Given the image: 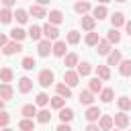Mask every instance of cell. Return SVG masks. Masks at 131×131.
<instances>
[{
  "label": "cell",
  "instance_id": "cell-1",
  "mask_svg": "<svg viewBox=\"0 0 131 131\" xmlns=\"http://www.w3.org/2000/svg\"><path fill=\"white\" fill-rule=\"evenodd\" d=\"M39 84H41L43 88L51 86V84H53V72H51V70H41V72H39Z\"/></svg>",
  "mask_w": 131,
  "mask_h": 131
},
{
  "label": "cell",
  "instance_id": "cell-2",
  "mask_svg": "<svg viewBox=\"0 0 131 131\" xmlns=\"http://www.w3.org/2000/svg\"><path fill=\"white\" fill-rule=\"evenodd\" d=\"M63 82H66L70 88H72V86H78V84H80V74H78V72H72V70H66Z\"/></svg>",
  "mask_w": 131,
  "mask_h": 131
},
{
  "label": "cell",
  "instance_id": "cell-3",
  "mask_svg": "<svg viewBox=\"0 0 131 131\" xmlns=\"http://www.w3.org/2000/svg\"><path fill=\"white\" fill-rule=\"evenodd\" d=\"M37 51H39V55H41V57H47L49 53H53V45H51V41H49V39H45V41H39V45H37Z\"/></svg>",
  "mask_w": 131,
  "mask_h": 131
},
{
  "label": "cell",
  "instance_id": "cell-4",
  "mask_svg": "<svg viewBox=\"0 0 131 131\" xmlns=\"http://www.w3.org/2000/svg\"><path fill=\"white\" fill-rule=\"evenodd\" d=\"M43 35L49 39V41H53V39H57L59 37V29L55 27V25H51V23H47L45 27H43Z\"/></svg>",
  "mask_w": 131,
  "mask_h": 131
},
{
  "label": "cell",
  "instance_id": "cell-5",
  "mask_svg": "<svg viewBox=\"0 0 131 131\" xmlns=\"http://www.w3.org/2000/svg\"><path fill=\"white\" fill-rule=\"evenodd\" d=\"M86 121L88 123H94V121H98L100 117H102V113H100V108L98 106H88V111H86Z\"/></svg>",
  "mask_w": 131,
  "mask_h": 131
},
{
  "label": "cell",
  "instance_id": "cell-6",
  "mask_svg": "<svg viewBox=\"0 0 131 131\" xmlns=\"http://www.w3.org/2000/svg\"><path fill=\"white\" fill-rule=\"evenodd\" d=\"M113 125H115V117H111V115H102L100 121H98V127H100L102 131H111Z\"/></svg>",
  "mask_w": 131,
  "mask_h": 131
},
{
  "label": "cell",
  "instance_id": "cell-7",
  "mask_svg": "<svg viewBox=\"0 0 131 131\" xmlns=\"http://www.w3.org/2000/svg\"><path fill=\"white\" fill-rule=\"evenodd\" d=\"M2 51H4V55H14V53H20V51H23V45H20L18 41H12V43H8L6 47H2Z\"/></svg>",
  "mask_w": 131,
  "mask_h": 131
},
{
  "label": "cell",
  "instance_id": "cell-8",
  "mask_svg": "<svg viewBox=\"0 0 131 131\" xmlns=\"http://www.w3.org/2000/svg\"><path fill=\"white\" fill-rule=\"evenodd\" d=\"M20 115H23L25 119H33V117H37V115H39L37 104H25V106L20 108Z\"/></svg>",
  "mask_w": 131,
  "mask_h": 131
},
{
  "label": "cell",
  "instance_id": "cell-9",
  "mask_svg": "<svg viewBox=\"0 0 131 131\" xmlns=\"http://www.w3.org/2000/svg\"><path fill=\"white\" fill-rule=\"evenodd\" d=\"M78 100H80V104L90 106V104L94 102V92H90V90H82V92H80V96H78Z\"/></svg>",
  "mask_w": 131,
  "mask_h": 131
},
{
  "label": "cell",
  "instance_id": "cell-10",
  "mask_svg": "<svg viewBox=\"0 0 131 131\" xmlns=\"http://www.w3.org/2000/svg\"><path fill=\"white\" fill-rule=\"evenodd\" d=\"M111 45H113V43H111L108 39H100L98 45H96V51H98L100 55H108V53H111Z\"/></svg>",
  "mask_w": 131,
  "mask_h": 131
},
{
  "label": "cell",
  "instance_id": "cell-11",
  "mask_svg": "<svg viewBox=\"0 0 131 131\" xmlns=\"http://www.w3.org/2000/svg\"><path fill=\"white\" fill-rule=\"evenodd\" d=\"M66 51H68L66 41H55V43H53V55H55V57H63Z\"/></svg>",
  "mask_w": 131,
  "mask_h": 131
},
{
  "label": "cell",
  "instance_id": "cell-12",
  "mask_svg": "<svg viewBox=\"0 0 131 131\" xmlns=\"http://www.w3.org/2000/svg\"><path fill=\"white\" fill-rule=\"evenodd\" d=\"M33 90V82L29 80V78H20L18 80V92L20 94H27V92H31Z\"/></svg>",
  "mask_w": 131,
  "mask_h": 131
},
{
  "label": "cell",
  "instance_id": "cell-13",
  "mask_svg": "<svg viewBox=\"0 0 131 131\" xmlns=\"http://www.w3.org/2000/svg\"><path fill=\"white\" fill-rule=\"evenodd\" d=\"M115 125H117L119 129H125V127L129 125V117H127L123 111H121V113H117V115H115Z\"/></svg>",
  "mask_w": 131,
  "mask_h": 131
},
{
  "label": "cell",
  "instance_id": "cell-14",
  "mask_svg": "<svg viewBox=\"0 0 131 131\" xmlns=\"http://www.w3.org/2000/svg\"><path fill=\"white\" fill-rule=\"evenodd\" d=\"M74 10H76L78 14H82V16H84V14L90 10V2H88V0H80V2H76V4H74Z\"/></svg>",
  "mask_w": 131,
  "mask_h": 131
},
{
  "label": "cell",
  "instance_id": "cell-15",
  "mask_svg": "<svg viewBox=\"0 0 131 131\" xmlns=\"http://www.w3.org/2000/svg\"><path fill=\"white\" fill-rule=\"evenodd\" d=\"M121 61H123V59H121V51H117V49L111 51L108 57H106V66H119Z\"/></svg>",
  "mask_w": 131,
  "mask_h": 131
},
{
  "label": "cell",
  "instance_id": "cell-16",
  "mask_svg": "<svg viewBox=\"0 0 131 131\" xmlns=\"http://www.w3.org/2000/svg\"><path fill=\"white\" fill-rule=\"evenodd\" d=\"M106 14H108V10H106V6H104V4H100V6H96V8L92 10V16H94L96 20H102V18H106Z\"/></svg>",
  "mask_w": 131,
  "mask_h": 131
},
{
  "label": "cell",
  "instance_id": "cell-17",
  "mask_svg": "<svg viewBox=\"0 0 131 131\" xmlns=\"http://www.w3.org/2000/svg\"><path fill=\"white\" fill-rule=\"evenodd\" d=\"M47 16H49V23H51V25H59V23H63V12H61V10H51Z\"/></svg>",
  "mask_w": 131,
  "mask_h": 131
},
{
  "label": "cell",
  "instance_id": "cell-18",
  "mask_svg": "<svg viewBox=\"0 0 131 131\" xmlns=\"http://www.w3.org/2000/svg\"><path fill=\"white\" fill-rule=\"evenodd\" d=\"M94 23H96L94 16H82V18H80L82 29H86V31H90V33H92V29H94Z\"/></svg>",
  "mask_w": 131,
  "mask_h": 131
},
{
  "label": "cell",
  "instance_id": "cell-19",
  "mask_svg": "<svg viewBox=\"0 0 131 131\" xmlns=\"http://www.w3.org/2000/svg\"><path fill=\"white\" fill-rule=\"evenodd\" d=\"M88 90H90V92H102V82H100L98 76L92 78V80L88 82Z\"/></svg>",
  "mask_w": 131,
  "mask_h": 131
},
{
  "label": "cell",
  "instance_id": "cell-20",
  "mask_svg": "<svg viewBox=\"0 0 131 131\" xmlns=\"http://www.w3.org/2000/svg\"><path fill=\"white\" fill-rule=\"evenodd\" d=\"M0 94H2V100H10V98H12V86L6 84V82H2V86H0Z\"/></svg>",
  "mask_w": 131,
  "mask_h": 131
},
{
  "label": "cell",
  "instance_id": "cell-21",
  "mask_svg": "<svg viewBox=\"0 0 131 131\" xmlns=\"http://www.w3.org/2000/svg\"><path fill=\"white\" fill-rule=\"evenodd\" d=\"M111 23H113V29H117V27H121V25H127L123 12H115V14L111 16Z\"/></svg>",
  "mask_w": 131,
  "mask_h": 131
},
{
  "label": "cell",
  "instance_id": "cell-22",
  "mask_svg": "<svg viewBox=\"0 0 131 131\" xmlns=\"http://www.w3.org/2000/svg\"><path fill=\"white\" fill-rule=\"evenodd\" d=\"M55 90H57V94L63 96V98H70V96H72V88H70L68 84H57Z\"/></svg>",
  "mask_w": 131,
  "mask_h": 131
},
{
  "label": "cell",
  "instance_id": "cell-23",
  "mask_svg": "<svg viewBox=\"0 0 131 131\" xmlns=\"http://www.w3.org/2000/svg\"><path fill=\"white\" fill-rule=\"evenodd\" d=\"M59 119H61V123H70V121L74 119V111H72V108H66V106H63V108L59 111Z\"/></svg>",
  "mask_w": 131,
  "mask_h": 131
},
{
  "label": "cell",
  "instance_id": "cell-24",
  "mask_svg": "<svg viewBox=\"0 0 131 131\" xmlns=\"http://www.w3.org/2000/svg\"><path fill=\"white\" fill-rule=\"evenodd\" d=\"M119 72L121 76H131V59H123L119 63Z\"/></svg>",
  "mask_w": 131,
  "mask_h": 131
},
{
  "label": "cell",
  "instance_id": "cell-25",
  "mask_svg": "<svg viewBox=\"0 0 131 131\" xmlns=\"http://www.w3.org/2000/svg\"><path fill=\"white\" fill-rule=\"evenodd\" d=\"M29 12H31L33 16H37V18H43V16H47V14H45V8H43L41 4H33Z\"/></svg>",
  "mask_w": 131,
  "mask_h": 131
},
{
  "label": "cell",
  "instance_id": "cell-26",
  "mask_svg": "<svg viewBox=\"0 0 131 131\" xmlns=\"http://www.w3.org/2000/svg\"><path fill=\"white\" fill-rule=\"evenodd\" d=\"M96 76H98L100 80H108V78H111V70H108V66H98V68H96Z\"/></svg>",
  "mask_w": 131,
  "mask_h": 131
},
{
  "label": "cell",
  "instance_id": "cell-27",
  "mask_svg": "<svg viewBox=\"0 0 131 131\" xmlns=\"http://www.w3.org/2000/svg\"><path fill=\"white\" fill-rule=\"evenodd\" d=\"M27 35H29V33H25V31H23L20 27H16V29H12V31H10V37H12L14 41H23V39H25Z\"/></svg>",
  "mask_w": 131,
  "mask_h": 131
},
{
  "label": "cell",
  "instance_id": "cell-28",
  "mask_svg": "<svg viewBox=\"0 0 131 131\" xmlns=\"http://www.w3.org/2000/svg\"><path fill=\"white\" fill-rule=\"evenodd\" d=\"M84 41H86V45H88V47H96L100 39H98V33H88Z\"/></svg>",
  "mask_w": 131,
  "mask_h": 131
},
{
  "label": "cell",
  "instance_id": "cell-29",
  "mask_svg": "<svg viewBox=\"0 0 131 131\" xmlns=\"http://www.w3.org/2000/svg\"><path fill=\"white\" fill-rule=\"evenodd\" d=\"M41 35H43V29H41V27H31V29H29V37H31L33 41H39Z\"/></svg>",
  "mask_w": 131,
  "mask_h": 131
},
{
  "label": "cell",
  "instance_id": "cell-30",
  "mask_svg": "<svg viewBox=\"0 0 131 131\" xmlns=\"http://www.w3.org/2000/svg\"><path fill=\"white\" fill-rule=\"evenodd\" d=\"M92 72V66L88 63V61H82V63H78V74L80 76H88Z\"/></svg>",
  "mask_w": 131,
  "mask_h": 131
},
{
  "label": "cell",
  "instance_id": "cell-31",
  "mask_svg": "<svg viewBox=\"0 0 131 131\" xmlns=\"http://www.w3.org/2000/svg\"><path fill=\"white\" fill-rule=\"evenodd\" d=\"M113 96H115L113 88H102V92H100V100H102V102H111Z\"/></svg>",
  "mask_w": 131,
  "mask_h": 131
},
{
  "label": "cell",
  "instance_id": "cell-32",
  "mask_svg": "<svg viewBox=\"0 0 131 131\" xmlns=\"http://www.w3.org/2000/svg\"><path fill=\"white\" fill-rule=\"evenodd\" d=\"M47 102H51V98H49L45 92H39V94H37V98H35V104H37V106H45Z\"/></svg>",
  "mask_w": 131,
  "mask_h": 131
},
{
  "label": "cell",
  "instance_id": "cell-33",
  "mask_svg": "<svg viewBox=\"0 0 131 131\" xmlns=\"http://www.w3.org/2000/svg\"><path fill=\"white\" fill-rule=\"evenodd\" d=\"M63 104H66V98H63V96H59V94H57V96H53V98H51V106H53V108L61 111V108H63Z\"/></svg>",
  "mask_w": 131,
  "mask_h": 131
},
{
  "label": "cell",
  "instance_id": "cell-34",
  "mask_svg": "<svg viewBox=\"0 0 131 131\" xmlns=\"http://www.w3.org/2000/svg\"><path fill=\"white\" fill-rule=\"evenodd\" d=\"M18 129H20V131H35V125H33L31 119H23V121L18 123Z\"/></svg>",
  "mask_w": 131,
  "mask_h": 131
},
{
  "label": "cell",
  "instance_id": "cell-35",
  "mask_svg": "<svg viewBox=\"0 0 131 131\" xmlns=\"http://www.w3.org/2000/svg\"><path fill=\"white\" fill-rule=\"evenodd\" d=\"M14 16H16V20H18L20 25H25V23H27V18H29V12H27V10H23V8H16Z\"/></svg>",
  "mask_w": 131,
  "mask_h": 131
},
{
  "label": "cell",
  "instance_id": "cell-36",
  "mask_svg": "<svg viewBox=\"0 0 131 131\" xmlns=\"http://www.w3.org/2000/svg\"><path fill=\"white\" fill-rule=\"evenodd\" d=\"M117 104H119V108H121V111H123V113H125V111H129V108H131V100H129V98H127V96H121V98H119V100H117Z\"/></svg>",
  "mask_w": 131,
  "mask_h": 131
},
{
  "label": "cell",
  "instance_id": "cell-37",
  "mask_svg": "<svg viewBox=\"0 0 131 131\" xmlns=\"http://www.w3.org/2000/svg\"><path fill=\"white\" fill-rule=\"evenodd\" d=\"M106 39H108L111 43H119V41H121V33H119L117 29H111L108 35H106Z\"/></svg>",
  "mask_w": 131,
  "mask_h": 131
},
{
  "label": "cell",
  "instance_id": "cell-38",
  "mask_svg": "<svg viewBox=\"0 0 131 131\" xmlns=\"http://www.w3.org/2000/svg\"><path fill=\"white\" fill-rule=\"evenodd\" d=\"M0 78H2V82L10 84V80H12V70H10V68H2V72H0Z\"/></svg>",
  "mask_w": 131,
  "mask_h": 131
},
{
  "label": "cell",
  "instance_id": "cell-39",
  "mask_svg": "<svg viewBox=\"0 0 131 131\" xmlns=\"http://www.w3.org/2000/svg\"><path fill=\"white\" fill-rule=\"evenodd\" d=\"M37 121H39V123H49V121H51V113H49V111H45V108H43V111H39Z\"/></svg>",
  "mask_w": 131,
  "mask_h": 131
},
{
  "label": "cell",
  "instance_id": "cell-40",
  "mask_svg": "<svg viewBox=\"0 0 131 131\" xmlns=\"http://www.w3.org/2000/svg\"><path fill=\"white\" fill-rule=\"evenodd\" d=\"M66 66H68V68L78 66V55H76V53H68V55H66Z\"/></svg>",
  "mask_w": 131,
  "mask_h": 131
},
{
  "label": "cell",
  "instance_id": "cell-41",
  "mask_svg": "<svg viewBox=\"0 0 131 131\" xmlns=\"http://www.w3.org/2000/svg\"><path fill=\"white\" fill-rule=\"evenodd\" d=\"M78 41H80V33H78V31H70V33H68V43H70V45H76Z\"/></svg>",
  "mask_w": 131,
  "mask_h": 131
},
{
  "label": "cell",
  "instance_id": "cell-42",
  "mask_svg": "<svg viewBox=\"0 0 131 131\" xmlns=\"http://www.w3.org/2000/svg\"><path fill=\"white\" fill-rule=\"evenodd\" d=\"M0 16H2V23H4V25H8V23H10V18H12L14 14H12V12L8 10V8H2V12H0Z\"/></svg>",
  "mask_w": 131,
  "mask_h": 131
},
{
  "label": "cell",
  "instance_id": "cell-43",
  "mask_svg": "<svg viewBox=\"0 0 131 131\" xmlns=\"http://www.w3.org/2000/svg\"><path fill=\"white\" fill-rule=\"evenodd\" d=\"M35 66H37V61H35L33 57H25V59H23V68H25V70H33Z\"/></svg>",
  "mask_w": 131,
  "mask_h": 131
},
{
  "label": "cell",
  "instance_id": "cell-44",
  "mask_svg": "<svg viewBox=\"0 0 131 131\" xmlns=\"http://www.w3.org/2000/svg\"><path fill=\"white\" fill-rule=\"evenodd\" d=\"M8 121H10V115L2 111V113H0V125H2V129H4L6 125H8Z\"/></svg>",
  "mask_w": 131,
  "mask_h": 131
},
{
  "label": "cell",
  "instance_id": "cell-45",
  "mask_svg": "<svg viewBox=\"0 0 131 131\" xmlns=\"http://www.w3.org/2000/svg\"><path fill=\"white\" fill-rule=\"evenodd\" d=\"M55 131H72V127L68 125V123H61V125H57V129Z\"/></svg>",
  "mask_w": 131,
  "mask_h": 131
},
{
  "label": "cell",
  "instance_id": "cell-46",
  "mask_svg": "<svg viewBox=\"0 0 131 131\" xmlns=\"http://www.w3.org/2000/svg\"><path fill=\"white\" fill-rule=\"evenodd\" d=\"M86 131H102V129H100L98 125H94V123H90V125L86 127Z\"/></svg>",
  "mask_w": 131,
  "mask_h": 131
},
{
  "label": "cell",
  "instance_id": "cell-47",
  "mask_svg": "<svg viewBox=\"0 0 131 131\" xmlns=\"http://www.w3.org/2000/svg\"><path fill=\"white\" fill-rule=\"evenodd\" d=\"M0 45H2V47H6V45H8V37H6V35H2V37H0Z\"/></svg>",
  "mask_w": 131,
  "mask_h": 131
},
{
  "label": "cell",
  "instance_id": "cell-48",
  "mask_svg": "<svg viewBox=\"0 0 131 131\" xmlns=\"http://www.w3.org/2000/svg\"><path fill=\"white\" fill-rule=\"evenodd\" d=\"M16 0H2V4H4V8H8V6H12Z\"/></svg>",
  "mask_w": 131,
  "mask_h": 131
},
{
  "label": "cell",
  "instance_id": "cell-49",
  "mask_svg": "<svg viewBox=\"0 0 131 131\" xmlns=\"http://www.w3.org/2000/svg\"><path fill=\"white\" fill-rule=\"evenodd\" d=\"M125 29H127V33H129V37H131V20H127V25H125Z\"/></svg>",
  "mask_w": 131,
  "mask_h": 131
},
{
  "label": "cell",
  "instance_id": "cell-50",
  "mask_svg": "<svg viewBox=\"0 0 131 131\" xmlns=\"http://www.w3.org/2000/svg\"><path fill=\"white\" fill-rule=\"evenodd\" d=\"M51 0H37V4H41V6H45V4H49Z\"/></svg>",
  "mask_w": 131,
  "mask_h": 131
},
{
  "label": "cell",
  "instance_id": "cell-51",
  "mask_svg": "<svg viewBox=\"0 0 131 131\" xmlns=\"http://www.w3.org/2000/svg\"><path fill=\"white\" fill-rule=\"evenodd\" d=\"M98 2H102V4H106V2H111V0H98Z\"/></svg>",
  "mask_w": 131,
  "mask_h": 131
},
{
  "label": "cell",
  "instance_id": "cell-52",
  "mask_svg": "<svg viewBox=\"0 0 131 131\" xmlns=\"http://www.w3.org/2000/svg\"><path fill=\"white\" fill-rule=\"evenodd\" d=\"M2 131H12V129H8V127H4V129H2Z\"/></svg>",
  "mask_w": 131,
  "mask_h": 131
},
{
  "label": "cell",
  "instance_id": "cell-53",
  "mask_svg": "<svg viewBox=\"0 0 131 131\" xmlns=\"http://www.w3.org/2000/svg\"><path fill=\"white\" fill-rule=\"evenodd\" d=\"M115 2H125V0H115Z\"/></svg>",
  "mask_w": 131,
  "mask_h": 131
},
{
  "label": "cell",
  "instance_id": "cell-54",
  "mask_svg": "<svg viewBox=\"0 0 131 131\" xmlns=\"http://www.w3.org/2000/svg\"><path fill=\"white\" fill-rule=\"evenodd\" d=\"M113 131H119V129H113Z\"/></svg>",
  "mask_w": 131,
  "mask_h": 131
}]
</instances>
